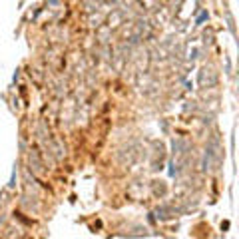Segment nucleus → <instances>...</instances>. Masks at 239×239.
Masks as SVG:
<instances>
[{
    "instance_id": "obj_1",
    "label": "nucleus",
    "mask_w": 239,
    "mask_h": 239,
    "mask_svg": "<svg viewBox=\"0 0 239 239\" xmlns=\"http://www.w3.org/2000/svg\"><path fill=\"white\" fill-rule=\"evenodd\" d=\"M16 186V165H14V170H12V175H10V183H8V187H14Z\"/></svg>"
},
{
    "instance_id": "obj_2",
    "label": "nucleus",
    "mask_w": 239,
    "mask_h": 239,
    "mask_svg": "<svg viewBox=\"0 0 239 239\" xmlns=\"http://www.w3.org/2000/svg\"><path fill=\"white\" fill-rule=\"evenodd\" d=\"M205 20H207V12H201V14L197 16V20H195V24H203Z\"/></svg>"
}]
</instances>
